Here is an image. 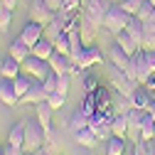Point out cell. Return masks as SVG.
<instances>
[{"instance_id":"obj_19","label":"cell","mask_w":155,"mask_h":155,"mask_svg":"<svg viewBox=\"0 0 155 155\" xmlns=\"http://www.w3.org/2000/svg\"><path fill=\"white\" fill-rule=\"evenodd\" d=\"M128 130H130V126H128V113H116V116H113V121H111V133H113V135H121V138H126Z\"/></svg>"},{"instance_id":"obj_8","label":"cell","mask_w":155,"mask_h":155,"mask_svg":"<svg viewBox=\"0 0 155 155\" xmlns=\"http://www.w3.org/2000/svg\"><path fill=\"white\" fill-rule=\"evenodd\" d=\"M42 37H45V25H40V22H35V20H30V17H27V22H25L22 30H20V40H22L25 45L35 47Z\"/></svg>"},{"instance_id":"obj_36","label":"cell","mask_w":155,"mask_h":155,"mask_svg":"<svg viewBox=\"0 0 155 155\" xmlns=\"http://www.w3.org/2000/svg\"><path fill=\"white\" fill-rule=\"evenodd\" d=\"M57 84H59V74H57V71H49V74L45 76V89H47V94L57 91Z\"/></svg>"},{"instance_id":"obj_22","label":"cell","mask_w":155,"mask_h":155,"mask_svg":"<svg viewBox=\"0 0 155 155\" xmlns=\"http://www.w3.org/2000/svg\"><path fill=\"white\" fill-rule=\"evenodd\" d=\"M128 32H130V37L138 45H143V35H145V22L143 20H138L135 15H130V20H128V27H126Z\"/></svg>"},{"instance_id":"obj_10","label":"cell","mask_w":155,"mask_h":155,"mask_svg":"<svg viewBox=\"0 0 155 155\" xmlns=\"http://www.w3.org/2000/svg\"><path fill=\"white\" fill-rule=\"evenodd\" d=\"M96 64H104V52L96 47V45H84L79 67L81 69H89V67H96Z\"/></svg>"},{"instance_id":"obj_20","label":"cell","mask_w":155,"mask_h":155,"mask_svg":"<svg viewBox=\"0 0 155 155\" xmlns=\"http://www.w3.org/2000/svg\"><path fill=\"white\" fill-rule=\"evenodd\" d=\"M8 143L15 145V148H22V150H25V121L15 123V126L10 128V133H8Z\"/></svg>"},{"instance_id":"obj_35","label":"cell","mask_w":155,"mask_h":155,"mask_svg":"<svg viewBox=\"0 0 155 155\" xmlns=\"http://www.w3.org/2000/svg\"><path fill=\"white\" fill-rule=\"evenodd\" d=\"M143 3H145V0H121V8H123L128 15H135V12L140 10Z\"/></svg>"},{"instance_id":"obj_33","label":"cell","mask_w":155,"mask_h":155,"mask_svg":"<svg viewBox=\"0 0 155 155\" xmlns=\"http://www.w3.org/2000/svg\"><path fill=\"white\" fill-rule=\"evenodd\" d=\"M47 101H49V106H52L54 111H59V108L67 104V94H62V91H52V94L47 96Z\"/></svg>"},{"instance_id":"obj_21","label":"cell","mask_w":155,"mask_h":155,"mask_svg":"<svg viewBox=\"0 0 155 155\" xmlns=\"http://www.w3.org/2000/svg\"><path fill=\"white\" fill-rule=\"evenodd\" d=\"M74 138H76V143L84 145V148H94L96 143H99V138H96V130H94L91 126H86V128H81V130H76Z\"/></svg>"},{"instance_id":"obj_45","label":"cell","mask_w":155,"mask_h":155,"mask_svg":"<svg viewBox=\"0 0 155 155\" xmlns=\"http://www.w3.org/2000/svg\"><path fill=\"white\" fill-rule=\"evenodd\" d=\"M143 86H145L150 94H155V71H153V74L148 76V79H145V84H143Z\"/></svg>"},{"instance_id":"obj_4","label":"cell","mask_w":155,"mask_h":155,"mask_svg":"<svg viewBox=\"0 0 155 155\" xmlns=\"http://www.w3.org/2000/svg\"><path fill=\"white\" fill-rule=\"evenodd\" d=\"M111 86H113V91H118V94H123V96H128V99H130V94L138 89L140 84L135 81V79H130L123 69L111 67Z\"/></svg>"},{"instance_id":"obj_3","label":"cell","mask_w":155,"mask_h":155,"mask_svg":"<svg viewBox=\"0 0 155 155\" xmlns=\"http://www.w3.org/2000/svg\"><path fill=\"white\" fill-rule=\"evenodd\" d=\"M126 74L130 76V79H135L138 84H145V79L153 74V69H150L148 62H145V52H143V47L130 57V62H128V67H126Z\"/></svg>"},{"instance_id":"obj_12","label":"cell","mask_w":155,"mask_h":155,"mask_svg":"<svg viewBox=\"0 0 155 155\" xmlns=\"http://www.w3.org/2000/svg\"><path fill=\"white\" fill-rule=\"evenodd\" d=\"M22 74V62H17L15 57H5L3 62H0V76L3 79H15V76H20Z\"/></svg>"},{"instance_id":"obj_41","label":"cell","mask_w":155,"mask_h":155,"mask_svg":"<svg viewBox=\"0 0 155 155\" xmlns=\"http://www.w3.org/2000/svg\"><path fill=\"white\" fill-rule=\"evenodd\" d=\"M81 5H84V0H64V10H69V12L79 10Z\"/></svg>"},{"instance_id":"obj_48","label":"cell","mask_w":155,"mask_h":155,"mask_svg":"<svg viewBox=\"0 0 155 155\" xmlns=\"http://www.w3.org/2000/svg\"><path fill=\"white\" fill-rule=\"evenodd\" d=\"M148 3H150V5H153V8H155V0H148Z\"/></svg>"},{"instance_id":"obj_34","label":"cell","mask_w":155,"mask_h":155,"mask_svg":"<svg viewBox=\"0 0 155 155\" xmlns=\"http://www.w3.org/2000/svg\"><path fill=\"white\" fill-rule=\"evenodd\" d=\"M81 86H84V94H94L101 84H99V79H96V76L86 74V76H84V81H81Z\"/></svg>"},{"instance_id":"obj_18","label":"cell","mask_w":155,"mask_h":155,"mask_svg":"<svg viewBox=\"0 0 155 155\" xmlns=\"http://www.w3.org/2000/svg\"><path fill=\"white\" fill-rule=\"evenodd\" d=\"M113 37H116V45H121V47H123V49H126L130 57L140 49V45H138V42H135L133 37H130V32H128V30H121L118 35H113Z\"/></svg>"},{"instance_id":"obj_6","label":"cell","mask_w":155,"mask_h":155,"mask_svg":"<svg viewBox=\"0 0 155 155\" xmlns=\"http://www.w3.org/2000/svg\"><path fill=\"white\" fill-rule=\"evenodd\" d=\"M22 69H25L27 76H32V79H42V81H45V76L52 71L49 62L47 59H40V57H35V54H30L27 59L22 62Z\"/></svg>"},{"instance_id":"obj_39","label":"cell","mask_w":155,"mask_h":155,"mask_svg":"<svg viewBox=\"0 0 155 155\" xmlns=\"http://www.w3.org/2000/svg\"><path fill=\"white\" fill-rule=\"evenodd\" d=\"M69 81H71V74H59V84H57V91H62L69 96Z\"/></svg>"},{"instance_id":"obj_30","label":"cell","mask_w":155,"mask_h":155,"mask_svg":"<svg viewBox=\"0 0 155 155\" xmlns=\"http://www.w3.org/2000/svg\"><path fill=\"white\" fill-rule=\"evenodd\" d=\"M94 94H96V101H99V108H108V106H113V104H111L113 94H111V89H108V86H104V84H101Z\"/></svg>"},{"instance_id":"obj_24","label":"cell","mask_w":155,"mask_h":155,"mask_svg":"<svg viewBox=\"0 0 155 155\" xmlns=\"http://www.w3.org/2000/svg\"><path fill=\"white\" fill-rule=\"evenodd\" d=\"M54 52H57V49H54V45L47 40V37H42V40L32 47V54H35V57H40V59H47V62H49V57H52Z\"/></svg>"},{"instance_id":"obj_44","label":"cell","mask_w":155,"mask_h":155,"mask_svg":"<svg viewBox=\"0 0 155 155\" xmlns=\"http://www.w3.org/2000/svg\"><path fill=\"white\" fill-rule=\"evenodd\" d=\"M45 3L54 10V12H59V10H64V0H45Z\"/></svg>"},{"instance_id":"obj_7","label":"cell","mask_w":155,"mask_h":155,"mask_svg":"<svg viewBox=\"0 0 155 155\" xmlns=\"http://www.w3.org/2000/svg\"><path fill=\"white\" fill-rule=\"evenodd\" d=\"M54 15L57 12L45 3V0H30V20L40 22V25H49Z\"/></svg>"},{"instance_id":"obj_13","label":"cell","mask_w":155,"mask_h":155,"mask_svg":"<svg viewBox=\"0 0 155 155\" xmlns=\"http://www.w3.org/2000/svg\"><path fill=\"white\" fill-rule=\"evenodd\" d=\"M108 62H111V67H118V69L126 71V67H128V62H130V54H128L121 45H113V47L108 49Z\"/></svg>"},{"instance_id":"obj_16","label":"cell","mask_w":155,"mask_h":155,"mask_svg":"<svg viewBox=\"0 0 155 155\" xmlns=\"http://www.w3.org/2000/svg\"><path fill=\"white\" fill-rule=\"evenodd\" d=\"M8 54H10V57H15L17 62H25L27 57L32 54V47H30V45H25L20 37H17V40H12V42L8 45Z\"/></svg>"},{"instance_id":"obj_47","label":"cell","mask_w":155,"mask_h":155,"mask_svg":"<svg viewBox=\"0 0 155 155\" xmlns=\"http://www.w3.org/2000/svg\"><path fill=\"white\" fill-rule=\"evenodd\" d=\"M0 155H5V148H3V145H0Z\"/></svg>"},{"instance_id":"obj_43","label":"cell","mask_w":155,"mask_h":155,"mask_svg":"<svg viewBox=\"0 0 155 155\" xmlns=\"http://www.w3.org/2000/svg\"><path fill=\"white\" fill-rule=\"evenodd\" d=\"M3 148H5V155H25L22 148H15V145H10V143H5Z\"/></svg>"},{"instance_id":"obj_5","label":"cell","mask_w":155,"mask_h":155,"mask_svg":"<svg viewBox=\"0 0 155 155\" xmlns=\"http://www.w3.org/2000/svg\"><path fill=\"white\" fill-rule=\"evenodd\" d=\"M108 0H86L84 3V20L96 25V27H104V17L108 10Z\"/></svg>"},{"instance_id":"obj_31","label":"cell","mask_w":155,"mask_h":155,"mask_svg":"<svg viewBox=\"0 0 155 155\" xmlns=\"http://www.w3.org/2000/svg\"><path fill=\"white\" fill-rule=\"evenodd\" d=\"M86 116H94L96 111H99V101H96V94H84L81 99V106H79Z\"/></svg>"},{"instance_id":"obj_11","label":"cell","mask_w":155,"mask_h":155,"mask_svg":"<svg viewBox=\"0 0 155 155\" xmlns=\"http://www.w3.org/2000/svg\"><path fill=\"white\" fill-rule=\"evenodd\" d=\"M49 67H52V71H57V74H71L74 62H71L69 54H64V52H54V54L49 57Z\"/></svg>"},{"instance_id":"obj_29","label":"cell","mask_w":155,"mask_h":155,"mask_svg":"<svg viewBox=\"0 0 155 155\" xmlns=\"http://www.w3.org/2000/svg\"><path fill=\"white\" fill-rule=\"evenodd\" d=\"M96 25H91V22H86V20H81V27H79V35H81V42L84 45H94V37H96Z\"/></svg>"},{"instance_id":"obj_51","label":"cell","mask_w":155,"mask_h":155,"mask_svg":"<svg viewBox=\"0 0 155 155\" xmlns=\"http://www.w3.org/2000/svg\"><path fill=\"white\" fill-rule=\"evenodd\" d=\"M153 96H155V94H153Z\"/></svg>"},{"instance_id":"obj_49","label":"cell","mask_w":155,"mask_h":155,"mask_svg":"<svg viewBox=\"0 0 155 155\" xmlns=\"http://www.w3.org/2000/svg\"><path fill=\"white\" fill-rule=\"evenodd\" d=\"M84 3H86V0H84Z\"/></svg>"},{"instance_id":"obj_1","label":"cell","mask_w":155,"mask_h":155,"mask_svg":"<svg viewBox=\"0 0 155 155\" xmlns=\"http://www.w3.org/2000/svg\"><path fill=\"white\" fill-rule=\"evenodd\" d=\"M45 143H47V130L37 121V116L35 118H25V153L35 155Z\"/></svg>"},{"instance_id":"obj_2","label":"cell","mask_w":155,"mask_h":155,"mask_svg":"<svg viewBox=\"0 0 155 155\" xmlns=\"http://www.w3.org/2000/svg\"><path fill=\"white\" fill-rule=\"evenodd\" d=\"M128 20H130V15L121 8V3H111L108 10H106V17H104V27L111 35H118L121 30L128 27Z\"/></svg>"},{"instance_id":"obj_26","label":"cell","mask_w":155,"mask_h":155,"mask_svg":"<svg viewBox=\"0 0 155 155\" xmlns=\"http://www.w3.org/2000/svg\"><path fill=\"white\" fill-rule=\"evenodd\" d=\"M30 81H32V76H27V74H20V76H15V79H12V86H15V94H17V99H20V104H22L25 94L30 89Z\"/></svg>"},{"instance_id":"obj_42","label":"cell","mask_w":155,"mask_h":155,"mask_svg":"<svg viewBox=\"0 0 155 155\" xmlns=\"http://www.w3.org/2000/svg\"><path fill=\"white\" fill-rule=\"evenodd\" d=\"M145 52V62H148V67L155 71V49H143Z\"/></svg>"},{"instance_id":"obj_46","label":"cell","mask_w":155,"mask_h":155,"mask_svg":"<svg viewBox=\"0 0 155 155\" xmlns=\"http://www.w3.org/2000/svg\"><path fill=\"white\" fill-rule=\"evenodd\" d=\"M0 5H3V8H10V10H15V8H17V0H0Z\"/></svg>"},{"instance_id":"obj_23","label":"cell","mask_w":155,"mask_h":155,"mask_svg":"<svg viewBox=\"0 0 155 155\" xmlns=\"http://www.w3.org/2000/svg\"><path fill=\"white\" fill-rule=\"evenodd\" d=\"M126 145H128L126 138H121V135H111V138L106 140V155H123Z\"/></svg>"},{"instance_id":"obj_14","label":"cell","mask_w":155,"mask_h":155,"mask_svg":"<svg viewBox=\"0 0 155 155\" xmlns=\"http://www.w3.org/2000/svg\"><path fill=\"white\" fill-rule=\"evenodd\" d=\"M35 116H37V121H40V123L45 126V130H54V128H52L54 108L49 106V101H42V104H37V106H35Z\"/></svg>"},{"instance_id":"obj_9","label":"cell","mask_w":155,"mask_h":155,"mask_svg":"<svg viewBox=\"0 0 155 155\" xmlns=\"http://www.w3.org/2000/svg\"><path fill=\"white\" fill-rule=\"evenodd\" d=\"M47 89H45V81L42 79H32L30 81V89H27V94H25V99H22V104H42V101H47Z\"/></svg>"},{"instance_id":"obj_17","label":"cell","mask_w":155,"mask_h":155,"mask_svg":"<svg viewBox=\"0 0 155 155\" xmlns=\"http://www.w3.org/2000/svg\"><path fill=\"white\" fill-rule=\"evenodd\" d=\"M64 30H67V27H64V17H62V12H57V15L52 17V22L45 25V37H47L49 42H54Z\"/></svg>"},{"instance_id":"obj_28","label":"cell","mask_w":155,"mask_h":155,"mask_svg":"<svg viewBox=\"0 0 155 155\" xmlns=\"http://www.w3.org/2000/svg\"><path fill=\"white\" fill-rule=\"evenodd\" d=\"M143 121H145V111L143 108H130L128 111V126H130V130H140Z\"/></svg>"},{"instance_id":"obj_32","label":"cell","mask_w":155,"mask_h":155,"mask_svg":"<svg viewBox=\"0 0 155 155\" xmlns=\"http://www.w3.org/2000/svg\"><path fill=\"white\" fill-rule=\"evenodd\" d=\"M135 155H155V140H140L135 143Z\"/></svg>"},{"instance_id":"obj_25","label":"cell","mask_w":155,"mask_h":155,"mask_svg":"<svg viewBox=\"0 0 155 155\" xmlns=\"http://www.w3.org/2000/svg\"><path fill=\"white\" fill-rule=\"evenodd\" d=\"M67 123H69V130H71V133H76V130H81V128H86V126H89V116L79 108V111H74V113H71V118H69Z\"/></svg>"},{"instance_id":"obj_37","label":"cell","mask_w":155,"mask_h":155,"mask_svg":"<svg viewBox=\"0 0 155 155\" xmlns=\"http://www.w3.org/2000/svg\"><path fill=\"white\" fill-rule=\"evenodd\" d=\"M153 12H155V8H153V5L148 3V0H145V3L140 5V10H138V12H135V17H138V20H143V22H148Z\"/></svg>"},{"instance_id":"obj_27","label":"cell","mask_w":155,"mask_h":155,"mask_svg":"<svg viewBox=\"0 0 155 155\" xmlns=\"http://www.w3.org/2000/svg\"><path fill=\"white\" fill-rule=\"evenodd\" d=\"M52 45H54V49H57V52L71 54V47H74V45H71V35H69V30H64V32H62L59 37H57V40H54Z\"/></svg>"},{"instance_id":"obj_50","label":"cell","mask_w":155,"mask_h":155,"mask_svg":"<svg viewBox=\"0 0 155 155\" xmlns=\"http://www.w3.org/2000/svg\"><path fill=\"white\" fill-rule=\"evenodd\" d=\"M0 62H3V59H0Z\"/></svg>"},{"instance_id":"obj_40","label":"cell","mask_w":155,"mask_h":155,"mask_svg":"<svg viewBox=\"0 0 155 155\" xmlns=\"http://www.w3.org/2000/svg\"><path fill=\"white\" fill-rule=\"evenodd\" d=\"M143 49H155V32H145L143 35Z\"/></svg>"},{"instance_id":"obj_15","label":"cell","mask_w":155,"mask_h":155,"mask_svg":"<svg viewBox=\"0 0 155 155\" xmlns=\"http://www.w3.org/2000/svg\"><path fill=\"white\" fill-rule=\"evenodd\" d=\"M0 101L8 104V106L20 104V99H17V94H15V86H12V79H3V76H0Z\"/></svg>"},{"instance_id":"obj_38","label":"cell","mask_w":155,"mask_h":155,"mask_svg":"<svg viewBox=\"0 0 155 155\" xmlns=\"http://www.w3.org/2000/svg\"><path fill=\"white\" fill-rule=\"evenodd\" d=\"M12 12H15V10L0 5V30H8V25L12 22Z\"/></svg>"}]
</instances>
